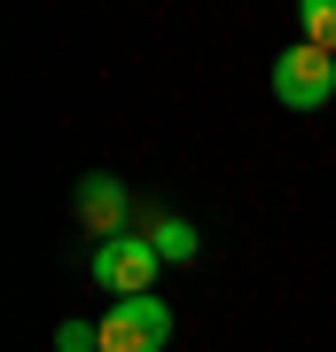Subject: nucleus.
Instances as JSON below:
<instances>
[{"mask_svg":"<svg viewBox=\"0 0 336 352\" xmlns=\"http://www.w3.org/2000/svg\"><path fill=\"white\" fill-rule=\"evenodd\" d=\"M55 352H102V321H63L55 329Z\"/></svg>","mask_w":336,"mask_h":352,"instance_id":"0eeeda50","label":"nucleus"},{"mask_svg":"<svg viewBox=\"0 0 336 352\" xmlns=\"http://www.w3.org/2000/svg\"><path fill=\"white\" fill-rule=\"evenodd\" d=\"M149 243H157V258H164V266H188V258H196V227H188V219H157V227H149Z\"/></svg>","mask_w":336,"mask_h":352,"instance_id":"423d86ee","label":"nucleus"},{"mask_svg":"<svg viewBox=\"0 0 336 352\" xmlns=\"http://www.w3.org/2000/svg\"><path fill=\"white\" fill-rule=\"evenodd\" d=\"M298 47L336 55V0H305V8H298Z\"/></svg>","mask_w":336,"mask_h":352,"instance_id":"39448f33","label":"nucleus"},{"mask_svg":"<svg viewBox=\"0 0 336 352\" xmlns=\"http://www.w3.org/2000/svg\"><path fill=\"white\" fill-rule=\"evenodd\" d=\"M157 274H164V258H157L149 235L94 243V282L110 289V305H117V298H157Z\"/></svg>","mask_w":336,"mask_h":352,"instance_id":"f257e3e1","label":"nucleus"},{"mask_svg":"<svg viewBox=\"0 0 336 352\" xmlns=\"http://www.w3.org/2000/svg\"><path fill=\"white\" fill-rule=\"evenodd\" d=\"M172 344V305L164 298H117L102 314V352H164Z\"/></svg>","mask_w":336,"mask_h":352,"instance_id":"f03ea898","label":"nucleus"},{"mask_svg":"<svg viewBox=\"0 0 336 352\" xmlns=\"http://www.w3.org/2000/svg\"><path fill=\"white\" fill-rule=\"evenodd\" d=\"M78 219H87V235H94V243H117V235H125V188H117L110 173L78 180Z\"/></svg>","mask_w":336,"mask_h":352,"instance_id":"20e7f679","label":"nucleus"},{"mask_svg":"<svg viewBox=\"0 0 336 352\" xmlns=\"http://www.w3.org/2000/svg\"><path fill=\"white\" fill-rule=\"evenodd\" d=\"M328 94H336V55H321V47H282L274 55V102L282 110H321Z\"/></svg>","mask_w":336,"mask_h":352,"instance_id":"7ed1b4c3","label":"nucleus"}]
</instances>
